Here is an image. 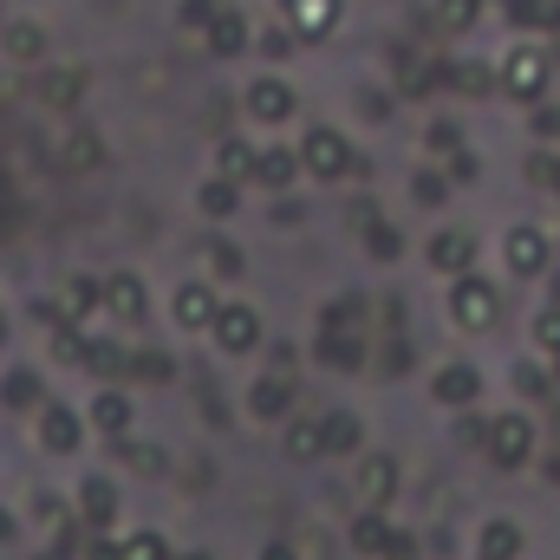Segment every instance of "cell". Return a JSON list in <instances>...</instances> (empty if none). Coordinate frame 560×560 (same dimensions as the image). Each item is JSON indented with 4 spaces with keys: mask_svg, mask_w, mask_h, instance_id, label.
Returning <instances> with one entry per match:
<instances>
[{
    "mask_svg": "<svg viewBox=\"0 0 560 560\" xmlns=\"http://www.w3.org/2000/svg\"><path fill=\"white\" fill-rule=\"evenodd\" d=\"M215 268H222V275H242V255H235L229 242H215Z\"/></svg>",
    "mask_w": 560,
    "mask_h": 560,
    "instance_id": "cell-45",
    "label": "cell"
},
{
    "mask_svg": "<svg viewBox=\"0 0 560 560\" xmlns=\"http://www.w3.org/2000/svg\"><path fill=\"white\" fill-rule=\"evenodd\" d=\"M242 46H248V20L222 7V13L209 20V52H222V59H229V52H242Z\"/></svg>",
    "mask_w": 560,
    "mask_h": 560,
    "instance_id": "cell-18",
    "label": "cell"
},
{
    "mask_svg": "<svg viewBox=\"0 0 560 560\" xmlns=\"http://www.w3.org/2000/svg\"><path fill=\"white\" fill-rule=\"evenodd\" d=\"M118 443H125V456H131L138 469H163V450H156V443H138V436H118Z\"/></svg>",
    "mask_w": 560,
    "mask_h": 560,
    "instance_id": "cell-39",
    "label": "cell"
},
{
    "mask_svg": "<svg viewBox=\"0 0 560 560\" xmlns=\"http://www.w3.org/2000/svg\"><path fill=\"white\" fill-rule=\"evenodd\" d=\"M39 98H46L52 112L79 105V98H85V66H59V72H46V79H39Z\"/></svg>",
    "mask_w": 560,
    "mask_h": 560,
    "instance_id": "cell-16",
    "label": "cell"
},
{
    "mask_svg": "<svg viewBox=\"0 0 560 560\" xmlns=\"http://www.w3.org/2000/svg\"><path fill=\"white\" fill-rule=\"evenodd\" d=\"M495 79H502V92L509 98H522V105H535L541 92H548V79H555V66H548V52L541 46H515L502 66H495Z\"/></svg>",
    "mask_w": 560,
    "mask_h": 560,
    "instance_id": "cell-3",
    "label": "cell"
},
{
    "mask_svg": "<svg viewBox=\"0 0 560 560\" xmlns=\"http://www.w3.org/2000/svg\"><path fill=\"white\" fill-rule=\"evenodd\" d=\"M98 560H118V548H98Z\"/></svg>",
    "mask_w": 560,
    "mask_h": 560,
    "instance_id": "cell-51",
    "label": "cell"
},
{
    "mask_svg": "<svg viewBox=\"0 0 560 560\" xmlns=\"http://www.w3.org/2000/svg\"><path fill=\"white\" fill-rule=\"evenodd\" d=\"M209 332H215L222 352H255V346H261V313H255V306H222Z\"/></svg>",
    "mask_w": 560,
    "mask_h": 560,
    "instance_id": "cell-6",
    "label": "cell"
},
{
    "mask_svg": "<svg viewBox=\"0 0 560 560\" xmlns=\"http://www.w3.org/2000/svg\"><path fill=\"white\" fill-rule=\"evenodd\" d=\"M39 522H46V528H66V502H52V495H39Z\"/></svg>",
    "mask_w": 560,
    "mask_h": 560,
    "instance_id": "cell-43",
    "label": "cell"
},
{
    "mask_svg": "<svg viewBox=\"0 0 560 560\" xmlns=\"http://www.w3.org/2000/svg\"><path fill=\"white\" fill-rule=\"evenodd\" d=\"M215 293H209V280H183L176 287V326H189V332H202V326H215Z\"/></svg>",
    "mask_w": 560,
    "mask_h": 560,
    "instance_id": "cell-9",
    "label": "cell"
},
{
    "mask_svg": "<svg viewBox=\"0 0 560 560\" xmlns=\"http://www.w3.org/2000/svg\"><path fill=\"white\" fill-rule=\"evenodd\" d=\"M469 261H476V235H463V229H436V235H430V268L463 275Z\"/></svg>",
    "mask_w": 560,
    "mask_h": 560,
    "instance_id": "cell-12",
    "label": "cell"
},
{
    "mask_svg": "<svg viewBox=\"0 0 560 560\" xmlns=\"http://www.w3.org/2000/svg\"><path fill=\"white\" fill-rule=\"evenodd\" d=\"M248 411H255V418H287V411H293V385H287V378H261V385L248 392Z\"/></svg>",
    "mask_w": 560,
    "mask_h": 560,
    "instance_id": "cell-21",
    "label": "cell"
},
{
    "mask_svg": "<svg viewBox=\"0 0 560 560\" xmlns=\"http://www.w3.org/2000/svg\"><path fill=\"white\" fill-rule=\"evenodd\" d=\"M502 261H509V275L541 280L548 275V261H555V248H548V235H541L535 222H515V229L502 235Z\"/></svg>",
    "mask_w": 560,
    "mask_h": 560,
    "instance_id": "cell-5",
    "label": "cell"
},
{
    "mask_svg": "<svg viewBox=\"0 0 560 560\" xmlns=\"http://www.w3.org/2000/svg\"><path fill=\"white\" fill-rule=\"evenodd\" d=\"M392 541H398V535L378 522V509H365V515L352 522V548H359V555H392Z\"/></svg>",
    "mask_w": 560,
    "mask_h": 560,
    "instance_id": "cell-27",
    "label": "cell"
},
{
    "mask_svg": "<svg viewBox=\"0 0 560 560\" xmlns=\"http://www.w3.org/2000/svg\"><path fill=\"white\" fill-rule=\"evenodd\" d=\"M300 170H306V176H319V183H339V176H352V170H359V150L339 138V131L313 125L306 143H300Z\"/></svg>",
    "mask_w": 560,
    "mask_h": 560,
    "instance_id": "cell-1",
    "label": "cell"
},
{
    "mask_svg": "<svg viewBox=\"0 0 560 560\" xmlns=\"http://www.w3.org/2000/svg\"><path fill=\"white\" fill-rule=\"evenodd\" d=\"M450 176H456V183H469V176H476V156H469V150H456V156H450Z\"/></svg>",
    "mask_w": 560,
    "mask_h": 560,
    "instance_id": "cell-44",
    "label": "cell"
},
{
    "mask_svg": "<svg viewBox=\"0 0 560 560\" xmlns=\"http://www.w3.org/2000/svg\"><path fill=\"white\" fill-rule=\"evenodd\" d=\"M535 138H560V112H535Z\"/></svg>",
    "mask_w": 560,
    "mask_h": 560,
    "instance_id": "cell-46",
    "label": "cell"
},
{
    "mask_svg": "<svg viewBox=\"0 0 560 560\" xmlns=\"http://www.w3.org/2000/svg\"><path fill=\"white\" fill-rule=\"evenodd\" d=\"M131 378H143V385H170V378H176V359H170V352H138V359H131Z\"/></svg>",
    "mask_w": 560,
    "mask_h": 560,
    "instance_id": "cell-32",
    "label": "cell"
},
{
    "mask_svg": "<svg viewBox=\"0 0 560 560\" xmlns=\"http://www.w3.org/2000/svg\"><path fill=\"white\" fill-rule=\"evenodd\" d=\"M248 118H255V125H287V118H293V92H287L280 79H255V85H248Z\"/></svg>",
    "mask_w": 560,
    "mask_h": 560,
    "instance_id": "cell-10",
    "label": "cell"
},
{
    "mask_svg": "<svg viewBox=\"0 0 560 560\" xmlns=\"http://www.w3.org/2000/svg\"><path fill=\"white\" fill-rule=\"evenodd\" d=\"M98 163H105V143H98V131L72 125V131H66V170H98Z\"/></svg>",
    "mask_w": 560,
    "mask_h": 560,
    "instance_id": "cell-23",
    "label": "cell"
},
{
    "mask_svg": "<svg viewBox=\"0 0 560 560\" xmlns=\"http://www.w3.org/2000/svg\"><path fill=\"white\" fill-rule=\"evenodd\" d=\"M0 398L26 411V405H39V378H33V372H7V378H0Z\"/></svg>",
    "mask_w": 560,
    "mask_h": 560,
    "instance_id": "cell-34",
    "label": "cell"
},
{
    "mask_svg": "<svg viewBox=\"0 0 560 560\" xmlns=\"http://www.w3.org/2000/svg\"><path fill=\"white\" fill-rule=\"evenodd\" d=\"M280 13L300 39H326L339 26V0H280Z\"/></svg>",
    "mask_w": 560,
    "mask_h": 560,
    "instance_id": "cell-8",
    "label": "cell"
},
{
    "mask_svg": "<svg viewBox=\"0 0 560 560\" xmlns=\"http://www.w3.org/2000/svg\"><path fill=\"white\" fill-rule=\"evenodd\" d=\"M430 150H443V156H456L463 138H456V125H430Z\"/></svg>",
    "mask_w": 560,
    "mask_h": 560,
    "instance_id": "cell-42",
    "label": "cell"
},
{
    "mask_svg": "<svg viewBox=\"0 0 560 560\" xmlns=\"http://www.w3.org/2000/svg\"><path fill=\"white\" fill-rule=\"evenodd\" d=\"M215 13H222L215 0H183V13H176V20H183L189 33H209V20H215Z\"/></svg>",
    "mask_w": 560,
    "mask_h": 560,
    "instance_id": "cell-38",
    "label": "cell"
},
{
    "mask_svg": "<svg viewBox=\"0 0 560 560\" xmlns=\"http://www.w3.org/2000/svg\"><path fill=\"white\" fill-rule=\"evenodd\" d=\"M482 450H489V463H495V469H522V463L535 456V423L522 418V411H502V418L489 423Z\"/></svg>",
    "mask_w": 560,
    "mask_h": 560,
    "instance_id": "cell-4",
    "label": "cell"
},
{
    "mask_svg": "<svg viewBox=\"0 0 560 560\" xmlns=\"http://www.w3.org/2000/svg\"><path fill=\"white\" fill-rule=\"evenodd\" d=\"M319 359H326V365H346V372H352V365L365 359V346H359L352 332H326V339H319Z\"/></svg>",
    "mask_w": 560,
    "mask_h": 560,
    "instance_id": "cell-31",
    "label": "cell"
},
{
    "mask_svg": "<svg viewBox=\"0 0 560 560\" xmlns=\"http://www.w3.org/2000/svg\"><path fill=\"white\" fill-rule=\"evenodd\" d=\"M0 541H13V515L7 509H0Z\"/></svg>",
    "mask_w": 560,
    "mask_h": 560,
    "instance_id": "cell-49",
    "label": "cell"
},
{
    "mask_svg": "<svg viewBox=\"0 0 560 560\" xmlns=\"http://www.w3.org/2000/svg\"><path fill=\"white\" fill-rule=\"evenodd\" d=\"M398 248H405V242H398V229L372 222V255H378V261H398Z\"/></svg>",
    "mask_w": 560,
    "mask_h": 560,
    "instance_id": "cell-40",
    "label": "cell"
},
{
    "mask_svg": "<svg viewBox=\"0 0 560 560\" xmlns=\"http://www.w3.org/2000/svg\"><path fill=\"white\" fill-rule=\"evenodd\" d=\"M319 436H326V450H332V456H352V450H359V436H365V423L352 418V411H332V418L319 423Z\"/></svg>",
    "mask_w": 560,
    "mask_h": 560,
    "instance_id": "cell-24",
    "label": "cell"
},
{
    "mask_svg": "<svg viewBox=\"0 0 560 560\" xmlns=\"http://www.w3.org/2000/svg\"><path fill=\"white\" fill-rule=\"evenodd\" d=\"M0 339H7V313H0Z\"/></svg>",
    "mask_w": 560,
    "mask_h": 560,
    "instance_id": "cell-52",
    "label": "cell"
},
{
    "mask_svg": "<svg viewBox=\"0 0 560 560\" xmlns=\"http://www.w3.org/2000/svg\"><path fill=\"white\" fill-rule=\"evenodd\" d=\"M0 39H7L13 59H46V26H39V20H13Z\"/></svg>",
    "mask_w": 560,
    "mask_h": 560,
    "instance_id": "cell-25",
    "label": "cell"
},
{
    "mask_svg": "<svg viewBox=\"0 0 560 560\" xmlns=\"http://www.w3.org/2000/svg\"><path fill=\"white\" fill-rule=\"evenodd\" d=\"M287 456H300V463H306V456H326L319 423H293V430H287Z\"/></svg>",
    "mask_w": 560,
    "mask_h": 560,
    "instance_id": "cell-35",
    "label": "cell"
},
{
    "mask_svg": "<svg viewBox=\"0 0 560 560\" xmlns=\"http://www.w3.org/2000/svg\"><path fill=\"white\" fill-rule=\"evenodd\" d=\"M515 392H522V398H548V372H535V365H515Z\"/></svg>",
    "mask_w": 560,
    "mask_h": 560,
    "instance_id": "cell-41",
    "label": "cell"
},
{
    "mask_svg": "<svg viewBox=\"0 0 560 560\" xmlns=\"http://www.w3.org/2000/svg\"><path fill=\"white\" fill-rule=\"evenodd\" d=\"M548 189H555V196H560V156H555V163H548Z\"/></svg>",
    "mask_w": 560,
    "mask_h": 560,
    "instance_id": "cell-50",
    "label": "cell"
},
{
    "mask_svg": "<svg viewBox=\"0 0 560 560\" xmlns=\"http://www.w3.org/2000/svg\"><path fill=\"white\" fill-rule=\"evenodd\" d=\"M359 495H365V509H385L398 495V463L392 456H365L359 463Z\"/></svg>",
    "mask_w": 560,
    "mask_h": 560,
    "instance_id": "cell-13",
    "label": "cell"
},
{
    "mask_svg": "<svg viewBox=\"0 0 560 560\" xmlns=\"http://www.w3.org/2000/svg\"><path fill=\"white\" fill-rule=\"evenodd\" d=\"M52 560H59V555H52Z\"/></svg>",
    "mask_w": 560,
    "mask_h": 560,
    "instance_id": "cell-53",
    "label": "cell"
},
{
    "mask_svg": "<svg viewBox=\"0 0 560 560\" xmlns=\"http://www.w3.org/2000/svg\"><path fill=\"white\" fill-rule=\"evenodd\" d=\"M515 555H522V528L515 522H489L476 535V560H515Z\"/></svg>",
    "mask_w": 560,
    "mask_h": 560,
    "instance_id": "cell-17",
    "label": "cell"
},
{
    "mask_svg": "<svg viewBox=\"0 0 560 560\" xmlns=\"http://www.w3.org/2000/svg\"><path fill=\"white\" fill-rule=\"evenodd\" d=\"M495 313H502V300H495V287H489V280H476L469 268L450 280V319H456L463 332H489V326H495Z\"/></svg>",
    "mask_w": 560,
    "mask_h": 560,
    "instance_id": "cell-2",
    "label": "cell"
},
{
    "mask_svg": "<svg viewBox=\"0 0 560 560\" xmlns=\"http://www.w3.org/2000/svg\"><path fill=\"white\" fill-rule=\"evenodd\" d=\"M418 202H443V183L436 176H418Z\"/></svg>",
    "mask_w": 560,
    "mask_h": 560,
    "instance_id": "cell-47",
    "label": "cell"
},
{
    "mask_svg": "<svg viewBox=\"0 0 560 560\" xmlns=\"http://www.w3.org/2000/svg\"><path fill=\"white\" fill-rule=\"evenodd\" d=\"M39 443L59 450V456H72V450H79V418H72L66 405H39Z\"/></svg>",
    "mask_w": 560,
    "mask_h": 560,
    "instance_id": "cell-15",
    "label": "cell"
},
{
    "mask_svg": "<svg viewBox=\"0 0 560 560\" xmlns=\"http://www.w3.org/2000/svg\"><path fill=\"white\" fill-rule=\"evenodd\" d=\"M85 365H92V378H118V372H131V359H125L112 339H85Z\"/></svg>",
    "mask_w": 560,
    "mask_h": 560,
    "instance_id": "cell-29",
    "label": "cell"
},
{
    "mask_svg": "<svg viewBox=\"0 0 560 560\" xmlns=\"http://www.w3.org/2000/svg\"><path fill=\"white\" fill-rule=\"evenodd\" d=\"M293 176H300V150H261V156H255V183L287 189Z\"/></svg>",
    "mask_w": 560,
    "mask_h": 560,
    "instance_id": "cell-20",
    "label": "cell"
},
{
    "mask_svg": "<svg viewBox=\"0 0 560 560\" xmlns=\"http://www.w3.org/2000/svg\"><path fill=\"white\" fill-rule=\"evenodd\" d=\"M430 392H436V405H476V392H482V372H476V365H443Z\"/></svg>",
    "mask_w": 560,
    "mask_h": 560,
    "instance_id": "cell-14",
    "label": "cell"
},
{
    "mask_svg": "<svg viewBox=\"0 0 560 560\" xmlns=\"http://www.w3.org/2000/svg\"><path fill=\"white\" fill-rule=\"evenodd\" d=\"M79 509H85V522H92V528H105V522L118 515V495H112V482L85 476V482H79Z\"/></svg>",
    "mask_w": 560,
    "mask_h": 560,
    "instance_id": "cell-19",
    "label": "cell"
},
{
    "mask_svg": "<svg viewBox=\"0 0 560 560\" xmlns=\"http://www.w3.org/2000/svg\"><path fill=\"white\" fill-rule=\"evenodd\" d=\"M105 313H118L125 326H138L143 313H150V293H143L138 275H112L105 280Z\"/></svg>",
    "mask_w": 560,
    "mask_h": 560,
    "instance_id": "cell-11",
    "label": "cell"
},
{
    "mask_svg": "<svg viewBox=\"0 0 560 560\" xmlns=\"http://www.w3.org/2000/svg\"><path fill=\"white\" fill-rule=\"evenodd\" d=\"M436 20H443L450 33H463V26L482 20V0H436Z\"/></svg>",
    "mask_w": 560,
    "mask_h": 560,
    "instance_id": "cell-36",
    "label": "cell"
},
{
    "mask_svg": "<svg viewBox=\"0 0 560 560\" xmlns=\"http://www.w3.org/2000/svg\"><path fill=\"white\" fill-rule=\"evenodd\" d=\"M443 85H456V92L482 98V92H495L502 79H495V66H482V59H463V66H450V79H443Z\"/></svg>",
    "mask_w": 560,
    "mask_h": 560,
    "instance_id": "cell-26",
    "label": "cell"
},
{
    "mask_svg": "<svg viewBox=\"0 0 560 560\" xmlns=\"http://www.w3.org/2000/svg\"><path fill=\"white\" fill-rule=\"evenodd\" d=\"M92 306H105V287H98V280H66L59 300L46 306V319H52V326H79Z\"/></svg>",
    "mask_w": 560,
    "mask_h": 560,
    "instance_id": "cell-7",
    "label": "cell"
},
{
    "mask_svg": "<svg viewBox=\"0 0 560 560\" xmlns=\"http://www.w3.org/2000/svg\"><path fill=\"white\" fill-rule=\"evenodd\" d=\"M196 202H202V215H235V202H242V196H235V183H229V176H215V183H202V189H196Z\"/></svg>",
    "mask_w": 560,
    "mask_h": 560,
    "instance_id": "cell-30",
    "label": "cell"
},
{
    "mask_svg": "<svg viewBox=\"0 0 560 560\" xmlns=\"http://www.w3.org/2000/svg\"><path fill=\"white\" fill-rule=\"evenodd\" d=\"M261 560H300V555H293V548H280V541H275V548H268Z\"/></svg>",
    "mask_w": 560,
    "mask_h": 560,
    "instance_id": "cell-48",
    "label": "cell"
},
{
    "mask_svg": "<svg viewBox=\"0 0 560 560\" xmlns=\"http://www.w3.org/2000/svg\"><path fill=\"white\" fill-rule=\"evenodd\" d=\"M535 346H541L548 359H560V300H555V306H541V313H535Z\"/></svg>",
    "mask_w": 560,
    "mask_h": 560,
    "instance_id": "cell-37",
    "label": "cell"
},
{
    "mask_svg": "<svg viewBox=\"0 0 560 560\" xmlns=\"http://www.w3.org/2000/svg\"><path fill=\"white\" fill-rule=\"evenodd\" d=\"M215 176H229V183H248V176H255V143L229 138L222 150H215Z\"/></svg>",
    "mask_w": 560,
    "mask_h": 560,
    "instance_id": "cell-28",
    "label": "cell"
},
{
    "mask_svg": "<svg viewBox=\"0 0 560 560\" xmlns=\"http://www.w3.org/2000/svg\"><path fill=\"white\" fill-rule=\"evenodd\" d=\"M118 560H170V541L163 535H131V541H118Z\"/></svg>",
    "mask_w": 560,
    "mask_h": 560,
    "instance_id": "cell-33",
    "label": "cell"
},
{
    "mask_svg": "<svg viewBox=\"0 0 560 560\" xmlns=\"http://www.w3.org/2000/svg\"><path fill=\"white\" fill-rule=\"evenodd\" d=\"M92 423H98L105 436H125V430H131V398H125V392H98V398H92Z\"/></svg>",
    "mask_w": 560,
    "mask_h": 560,
    "instance_id": "cell-22",
    "label": "cell"
}]
</instances>
